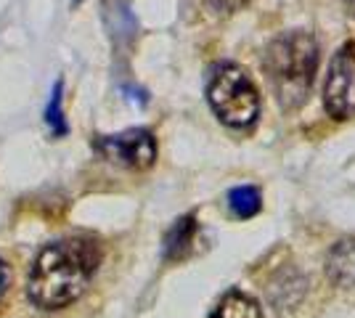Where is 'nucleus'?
Returning <instances> with one entry per match:
<instances>
[{"label": "nucleus", "mask_w": 355, "mask_h": 318, "mask_svg": "<svg viewBox=\"0 0 355 318\" xmlns=\"http://www.w3.org/2000/svg\"><path fill=\"white\" fill-rule=\"evenodd\" d=\"M101 265V249L93 239L72 236L48 244L27 279V297L43 310H61L77 303Z\"/></svg>", "instance_id": "1"}, {"label": "nucleus", "mask_w": 355, "mask_h": 318, "mask_svg": "<svg viewBox=\"0 0 355 318\" xmlns=\"http://www.w3.org/2000/svg\"><path fill=\"white\" fill-rule=\"evenodd\" d=\"M266 75L284 112H295L308 101L318 69V43L311 32L279 35L266 51Z\"/></svg>", "instance_id": "2"}, {"label": "nucleus", "mask_w": 355, "mask_h": 318, "mask_svg": "<svg viewBox=\"0 0 355 318\" xmlns=\"http://www.w3.org/2000/svg\"><path fill=\"white\" fill-rule=\"evenodd\" d=\"M207 101L215 117L236 130L250 127L260 117V93L250 75L236 64H218L212 69L207 82Z\"/></svg>", "instance_id": "3"}, {"label": "nucleus", "mask_w": 355, "mask_h": 318, "mask_svg": "<svg viewBox=\"0 0 355 318\" xmlns=\"http://www.w3.org/2000/svg\"><path fill=\"white\" fill-rule=\"evenodd\" d=\"M324 106L329 117H334V120L355 117V40L345 43L329 64Z\"/></svg>", "instance_id": "4"}, {"label": "nucleus", "mask_w": 355, "mask_h": 318, "mask_svg": "<svg viewBox=\"0 0 355 318\" xmlns=\"http://www.w3.org/2000/svg\"><path fill=\"white\" fill-rule=\"evenodd\" d=\"M98 152L106 159L125 165L130 170H148L157 162V141L148 130H125L119 136L101 138L98 141Z\"/></svg>", "instance_id": "5"}, {"label": "nucleus", "mask_w": 355, "mask_h": 318, "mask_svg": "<svg viewBox=\"0 0 355 318\" xmlns=\"http://www.w3.org/2000/svg\"><path fill=\"white\" fill-rule=\"evenodd\" d=\"M326 276L337 287H355V239H342L329 249Z\"/></svg>", "instance_id": "6"}, {"label": "nucleus", "mask_w": 355, "mask_h": 318, "mask_svg": "<svg viewBox=\"0 0 355 318\" xmlns=\"http://www.w3.org/2000/svg\"><path fill=\"white\" fill-rule=\"evenodd\" d=\"M199 233V223L193 215H186L175 220V226L170 228V233L164 236V260H183L191 252L193 242Z\"/></svg>", "instance_id": "7"}, {"label": "nucleus", "mask_w": 355, "mask_h": 318, "mask_svg": "<svg viewBox=\"0 0 355 318\" xmlns=\"http://www.w3.org/2000/svg\"><path fill=\"white\" fill-rule=\"evenodd\" d=\"M209 318H263V310L257 300H252L250 294L231 289L220 297V303L212 308Z\"/></svg>", "instance_id": "8"}, {"label": "nucleus", "mask_w": 355, "mask_h": 318, "mask_svg": "<svg viewBox=\"0 0 355 318\" xmlns=\"http://www.w3.org/2000/svg\"><path fill=\"white\" fill-rule=\"evenodd\" d=\"M263 207V197H260V188L254 186H236L231 188L228 194V210L234 212L236 218L247 220V218H254Z\"/></svg>", "instance_id": "9"}, {"label": "nucleus", "mask_w": 355, "mask_h": 318, "mask_svg": "<svg viewBox=\"0 0 355 318\" xmlns=\"http://www.w3.org/2000/svg\"><path fill=\"white\" fill-rule=\"evenodd\" d=\"M64 82L56 80L53 91H51V101H48V109H45V122L51 127L53 136H64L67 133V120H64V109H61V101H64Z\"/></svg>", "instance_id": "10"}, {"label": "nucleus", "mask_w": 355, "mask_h": 318, "mask_svg": "<svg viewBox=\"0 0 355 318\" xmlns=\"http://www.w3.org/2000/svg\"><path fill=\"white\" fill-rule=\"evenodd\" d=\"M207 3L212 11H220V14H228V11H234L236 6H241V0H207Z\"/></svg>", "instance_id": "11"}, {"label": "nucleus", "mask_w": 355, "mask_h": 318, "mask_svg": "<svg viewBox=\"0 0 355 318\" xmlns=\"http://www.w3.org/2000/svg\"><path fill=\"white\" fill-rule=\"evenodd\" d=\"M8 281H11V279H8V268H6L3 260H0V300H3L6 292H8Z\"/></svg>", "instance_id": "12"}, {"label": "nucleus", "mask_w": 355, "mask_h": 318, "mask_svg": "<svg viewBox=\"0 0 355 318\" xmlns=\"http://www.w3.org/2000/svg\"><path fill=\"white\" fill-rule=\"evenodd\" d=\"M345 3H347V11L355 16V0H345Z\"/></svg>", "instance_id": "13"}, {"label": "nucleus", "mask_w": 355, "mask_h": 318, "mask_svg": "<svg viewBox=\"0 0 355 318\" xmlns=\"http://www.w3.org/2000/svg\"><path fill=\"white\" fill-rule=\"evenodd\" d=\"M74 3H77V0H74Z\"/></svg>", "instance_id": "14"}]
</instances>
